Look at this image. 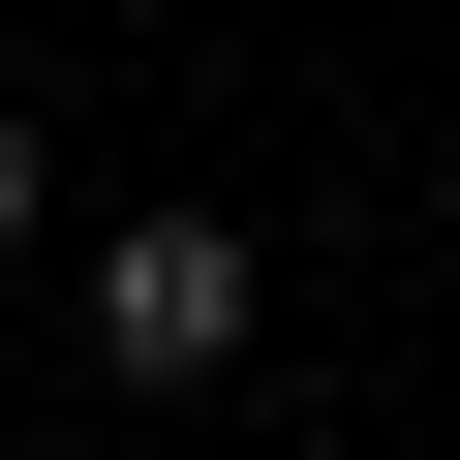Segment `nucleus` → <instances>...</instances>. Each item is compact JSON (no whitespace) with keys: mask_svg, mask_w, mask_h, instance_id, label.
<instances>
[{"mask_svg":"<svg viewBox=\"0 0 460 460\" xmlns=\"http://www.w3.org/2000/svg\"><path fill=\"white\" fill-rule=\"evenodd\" d=\"M246 307H277V277H246V215H93V368H123V399L246 368Z\"/></svg>","mask_w":460,"mask_h":460,"instance_id":"f257e3e1","label":"nucleus"},{"mask_svg":"<svg viewBox=\"0 0 460 460\" xmlns=\"http://www.w3.org/2000/svg\"><path fill=\"white\" fill-rule=\"evenodd\" d=\"M31 215H62V154H31V93H0V246H31Z\"/></svg>","mask_w":460,"mask_h":460,"instance_id":"f03ea898","label":"nucleus"}]
</instances>
